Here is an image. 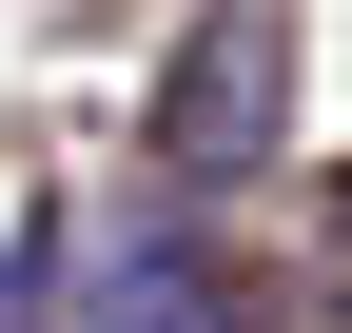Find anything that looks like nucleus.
Wrapping results in <instances>:
<instances>
[{
  "mask_svg": "<svg viewBox=\"0 0 352 333\" xmlns=\"http://www.w3.org/2000/svg\"><path fill=\"white\" fill-rule=\"evenodd\" d=\"M157 177L176 196H235V177H274V138H294V0H196L176 20V59H157Z\"/></svg>",
  "mask_w": 352,
  "mask_h": 333,
  "instance_id": "1",
  "label": "nucleus"
},
{
  "mask_svg": "<svg viewBox=\"0 0 352 333\" xmlns=\"http://www.w3.org/2000/svg\"><path fill=\"white\" fill-rule=\"evenodd\" d=\"M20 314H39V216L0 235V333H20Z\"/></svg>",
  "mask_w": 352,
  "mask_h": 333,
  "instance_id": "3",
  "label": "nucleus"
},
{
  "mask_svg": "<svg viewBox=\"0 0 352 333\" xmlns=\"http://www.w3.org/2000/svg\"><path fill=\"white\" fill-rule=\"evenodd\" d=\"M118 333H254L215 275H176V255H138V294H118Z\"/></svg>",
  "mask_w": 352,
  "mask_h": 333,
  "instance_id": "2",
  "label": "nucleus"
}]
</instances>
